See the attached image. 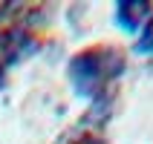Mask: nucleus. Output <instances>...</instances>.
I'll list each match as a JSON object with an SVG mask.
<instances>
[{
    "label": "nucleus",
    "mask_w": 153,
    "mask_h": 144,
    "mask_svg": "<svg viewBox=\"0 0 153 144\" xmlns=\"http://www.w3.org/2000/svg\"><path fill=\"white\" fill-rule=\"evenodd\" d=\"M124 69H127V61L119 49H90L69 61L67 75L72 81L75 95L95 101L98 95L107 92V84L124 75Z\"/></svg>",
    "instance_id": "f257e3e1"
},
{
    "label": "nucleus",
    "mask_w": 153,
    "mask_h": 144,
    "mask_svg": "<svg viewBox=\"0 0 153 144\" xmlns=\"http://www.w3.org/2000/svg\"><path fill=\"white\" fill-rule=\"evenodd\" d=\"M32 52H38V41L26 29H9V32L0 35V55H3V64H20L26 61Z\"/></svg>",
    "instance_id": "f03ea898"
},
{
    "label": "nucleus",
    "mask_w": 153,
    "mask_h": 144,
    "mask_svg": "<svg viewBox=\"0 0 153 144\" xmlns=\"http://www.w3.org/2000/svg\"><path fill=\"white\" fill-rule=\"evenodd\" d=\"M150 17H153V3H147V0H121V3H116V23L127 35H139Z\"/></svg>",
    "instance_id": "7ed1b4c3"
},
{
    "label": "nucleus",
    "mask_w": 153,
    "mask_h": 144,
    "mask_svg": "<svg viewBox=\"0 0 153 144\" xmlns=\"http://www.w3.org/2000/svg\"><path fill=\"white\" fill-rule=\"evenodd\" d=\"M133 55H142V58L153 55V17L142 26V32H139L136 43H133Z\"/></svg>",
    "instance_id": "20e7f679"
},
{
    "label": "nucleus",
    "mask_w": 153,
    "mask_h": 144,
    "mask_svg": "<svg viewBox=\"0 0 153 144\" xmlns=\"http://www.w3.org/2000/svg\"><path fill=\"white\" fill-rule=\"evenodd\" d=\"M67 144H104L98 136H93V133H84V136H75L72 141H67Z\"/></svg>",
    "instance_id": "39448f33"
},
{
    "label": "nucleus",
    "mask_w": 153,
    "mask_h": 144,
    "mask_svg": "<svg viewBox=\"0 0 153 144\" xmlns=\"http://www.w3.org/2000/svg\"><path fill=\"white\" fill-rule=\"evenodd\" d=\"M6 86V75H3V69H0V89Z\"/></svg>",
    "instance_id": "423d86ee"
}]
</instances>
